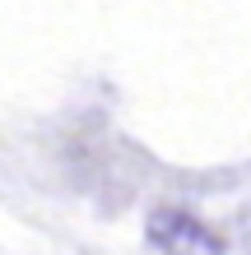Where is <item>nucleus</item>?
I'll list each match as a JSON object with an SVG mask.
<instances>
[{
    "instance_id": "1",
    "label": "nucleus",
    "mask_w": 251,
    "mask_h": 255,
    "mask_svg": "<svg viewBox=\"0 0 251 255\" xmlns=\"http://www.w3.org/2000/svg\"><path fill=\"white\" fill-rule=\"evenodd\" d=\"M144 237H149V246L163 251V255H224V237H219L214 228H205L196 214L172 209V204H158L149 214Z\"/></svg>"
}]
</instances>
